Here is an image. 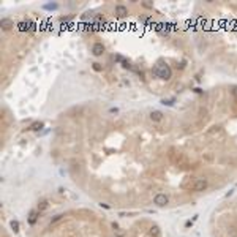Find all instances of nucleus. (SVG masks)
I'll return each instance as SVG.
<instances>
[{"label":"nucleus","instance_id":"nucleus-1","mask_svg":"<svg viewBox=\"0 0 237 237\" xmlns=\"http://www.w3.org/2000/svg\"><path fill=\"white\" fill-rule=\"evenodd\" d=\"M153 74H155L157 78H160V79L168 81V79H171V76H172V70H171L169 65L160 62V63H157L155 67H153Z\"/></svg>","mask_w":237,"mask_h":237},{"label":"nucleus","instance_id":"nucleus-6","mask_svg":"<svg viewBox=\"0 0 237 237\" xmlns=\"http://www.w3.org/2000/svg\"><path fill=\"white\" fill-rule=\"evenodd\" d=\"M11 27H14V22L10 18H3L2 19V29L3 30H10Z\"/></svg>","mask_w":237,"mask_h":237},{"label":"nucleus","instance_id":"nucleus-10","mask_svg":"<svg viewBox=\"0 0 237 237\" xmlns=\"http://www.w3.org/2000/svg\"><path fill=\"white\" fill-rule=\"evenodd\" d=\"M41 128H43V122H33V123L30 125V130L32 131H40Z\"/></svg>","mask_w":237,"mask_h":237},{"label":"nucleus","instance_id":"nucleus-16","mask_svg":"<svg viewBox=\"0 0 237 237\" xmlns=\"http://www.w3.org/2000/svg\"><path fill=\"white\" fill-rule=\"evenodd\" d=\"M93 70H95V71H100V70H101L100 63H93Z\"/></svg>","mask_w":237,"mask_h":237},{"label":"nucleus","instance_id":"nucleus-2","mask_svg":"<svg viewBox=\"0 0 237 237\" xmlns=\"http://www.w3.org/2000/svg\"><path fill=\"white\" fill-rule=\"evenodd\" d=\"M168 202H169V198L166 195H163V193H158V195L153 198V204L158 206V207H164Z\"/></svg>","mask_w":237,"mask_h":237},{"label":"nucleus","instance_id":"nucleus-17","mask_svg":"<svg viewBox=\"0 0 237 237\" xmlns=\"http://www.w3.org/2000/svg\"><path fill=\"white\" fill-rule=\"evenodd\" d=\"M231 93H233V95L237 98V85H234V87H233V90H231Z\"/></svg>","mask_w":237,"mask_h":237},{"label":"nucleus","instance_id":"nucleus-7","mask_svg":"<svg viewBox=\"0 0 237 237\" xmlns=\"http://www.w3.org/2000/svg\"><path fill=\"white\" fill-rule=\"evenodd\" d=\"M161 119H163V112L161 111H152L150 112V120H153V122H160Z\"/></svg>","mask_w":237,"mask_h":237},{"label":"nucleus","instance_id":"nucleus-9","mask_svg":"<svg viewBox=\"0 0 237 237\" xmlns=\"http://www.w3.org/2000/svg\"><path fill=\"white\" fill-rule=\"evenodd\" d=\"M19 29L21 30H32V29H33V22H30V21H27V22H21L19 24Z\"/></svg>","mask_w":237,"mask_h":237},{"label":"nucleus","instance_id":"nucleus-3","mask_svg":"<svg viewBox=\"0 0 237 237\" xmlns=\"http://www.w3.org/2000/svg\"><path fill=\"white\" fill-rule=\"evenodd\" d=\"M207 188V180L206 179H198L195 184H193V190L195 191H204Z\"/></svg>","mask_w":237,"mask_h":237},{"label":"nucleus","instance_id":"nucleus-13","mask_svg":"<svg viewBox=\"0 0 237 237\" xmlns=\"http://www.w3.org/2000/svg\"><path fill=\"white\" fill-rule=\"evenodd\" d=\"M150 234L153 237H160V228H158V226H152V228H150Z\"/></svg>","mask_w":237,"mask_h":237},{"label":"nucleus","instance_id":"nucleus-15","mask_svg":"<svg viewBox=\"0 0 237 237\" xmlns=\"http://www.w3.org/2000/svg\"><path fill=\"white\" fill-rule=\"evenodd\" d=\"M62 217H63V215H60V213H59V215H56V217H54V218L51 220V223H56V221H59V220L62 218Z\"/></svg>","mask_w":237,"mask_h":237},{"label":"nucleus","instance_id":"nucleus-11","mask_svg":"<svg viewBox=\"0 0 237 237\" xmlns=\"http://www.w3.org/2000/svg\"><path fill=\"white\" fill-rule=\"evenodd\" d=\"M48 206H49V202H48L46 199H43L40 204H38V212H43V210H46V209H48Z\"/></svg>","mask_w":237,"mask_h":237},{"label":"nucleus","instance_id":"nucleus-14","mask_svg":"<svg viewBox=\"0 0 237 237\" xmlns=\"http://www.w3.org/2000/svg\"><path fill=\"white\" fill-rule=\"evenodd\" d=\"M45 8H46V10H56L57 5H56V3H49V5H45Z\"/></svg>","mask_w":237,"mask_h":237},{"label":"nucleus","instance_id":"nucleus-12","mask_svg":"<svg viewBox=\"0 0 237 237\" xmlns=\"http://www.w3.org/2000/svg\"><path fill=\"white\" fill-rule=\"evenodd\" d=\"M10 226H11V229L14 231V233L19 231V221H16V220H11V221H10Z\"/></svg>","mask_w":237,"mask_h":237},{"label":"nucleus","instance_id":"nucleus-4","mask_svg":"<svg viewBox=\"0 0 237 237\" xmlns=\"http://www.w3.org/2000/svg\"><path fill=\"white\" fill-rule=\"evenodd\" d=\"M92 52H93V56H101V54L104 52V46H103V43H95V45L92 46Z\"/></svg>","mask_w":237,"mask_h":237},{"label":"nucleus","instance_id":"nucleus-5","mask_svg":"<svg viewBox=\"0 0 237 237\" xmlns=\"http://www.w3.org/2000/svg\"><path fill=\"white\" fill-rule=\"evenodd\" d=\"M126 14H128L126 7H123V5H117V7H115V16H117V18H125Z\"/></svg>","mask_w":237,"mask_h":237},{"label":"nucleus","instance_id":"nucleus-8","mask_svg":"<svg viewBox=\"0 0 237 237\" xmlns=\"http://www.w3.org/2000/svg\"><path fill=\"white\" fill-rule=\"evenodd\" d=\"M38 210H32L30 213H29V224H35L36 223V218H38Z\"/></svg>","mask_w":237,"mask_h":237}]
</instances>
